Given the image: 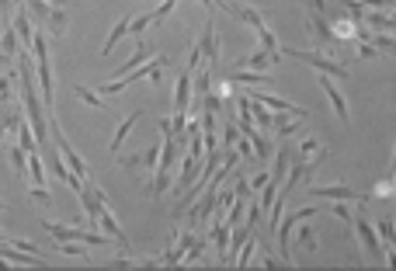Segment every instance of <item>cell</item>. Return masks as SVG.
<instances>
[{
    "label": "cell",
    "instance_id": "obj_1",
    "mask_svg": "<svg viewBox=\"0 0 396 271\" xmlns=\"http://www.w3.org/2000/svg\"><path fill=\"white\" fill-rule=\"evenodd\" d=\"M32 63H35V77H39V91L45 101V115H56V91H52V67H49V45L45 35L35 28L32 35Z\"/></svg>",
    "mask_w": 396,
    "mask_h": 271
},
{
    "label": "cell",
    "instance_id": "obj_2",
    "mask_svg": "<svg viewBox=\"0 0 396 271\" xmlns=\"http://www.w3.org/2000/svg\"><path fill=\"white\" fill-rule=\"evenodd\" d=\"M281 56L299 59V63H306V67H313V70H320V74H327V77H334V80L348 77V67L337 63V56H330V52H323V49H285V45H281Z\"/></svg>",
    "mask_w": 396,
    "mask_h": 271
},
{
    "label": "cell",
    "instance_id": "obj_3",
    "mask_svg": "<svg viewBox=\"0 0 396 271\" xmlns=\"http://www.w3.org/2000/svg\"><path fill=\"white\" fill-rule=\"evenodd\" d=\"M320 209L317 205H306V209H296V212H281V219H278V226H275V236H278V254H281V261L289 265L292 261V230L299 226V223H306V219H313Z\"/></svg>",
    "mask_w": 396,
    "mask_h": 271
},
{
    "label": "cell",
    "instance_id": "obj_4",
    "mask_svg": "<svg viewBox=\"0 0 396 271\" xmlns=\"http://www.w3.org/2000/svg\"><path fill=\"white\" fill-rule=\"evenodd\" d=\"M42 226L56 240H77V243H87V247H108V243H115L112 236H105L101 230H91V226H66V223H42Z\"/></svg>",
    "mask_w": 396,
    "mask_h": 271
},
{
    "label": "cell",
    "instance_id": "obj_5",
    "mask_svg": "<svg viewBox=\"0 0 396 271\" xmlns=\"http://www.w3.org/2000/svg\"><path fill=\"white\" fill-rule=\"evenodd\" d=\"M25 11L28 14H35L42 25H45V32L49 35H66V7H52V4H45V0H25Z\"/></svg>",
    "mask_w": 396,
    "mask_h": 271
},
{
    "label": "cell",
    "instance_id": "obj_6",
    "mask_svg": "<svg viewBox=\"0 0 396 271\" xmlns=\"http://www.w3.org/2000/svg\"><path fill=\"white\" fill-rule=\"evenodd\" d=\"M351 230H355V240H358V247H361V258L365 261H383V240H379L375 226L365 216L351 219Z\"/></svg>",
    "mask_w": 396,
    "mask_h": 271
},
{
    "label": "cell",
    "instance_id": "obj_7",
    "mask_svg": "<svg viewBox=\"0 0 396 271\" xmlns=\"http://www.w3.org/2000/svg\"><path fill=\"white\" fill-rule=\"evenodd\" d=\"M122 163V171H132V174H150V171H157V160H160V143L153 146H146V150H139V154H115Z\"/></svg>",
    "mask_w": 396,
    "mask_h": 271
},
{
    "label": "cell",
    "instance_id": "obj_8",
    "mask_svg": "<svg viewBox=\"0 0 396 271\" xmlns=\"http://www.w3.org/2000/svg\"><path fill=\"white\" fill-rule=\"evenodd\" d=\"M198 52H202V70H216V59H219V35H216V25H212V18H205V28H202V39L195 42Z\"/></svg>",
    "mask_w": 396,
    "mask_h": 271
},
{
    "label": "cell",
    "instance_id": "obj_9",
    "mask_svg": "<svg viewBox=\"0 0 396 271\" xmlns=\"http://www.w3.org/2000/svg\"><path fill=\"white\" fill-rule=\"evenodd\" d=\"M306 32H310V39H313L317 49L337 56V42H334V35H330V25H327L320 14H313V11H306Z\"/></svg>",
    "mask_w": 396,
    "mask_h": 271
},
{
    "label": "cell",
    "instance_id": "obj_10",
    "mask_svg": "<svg viewBox=\"0 0 396 271\" xmlns=\"http://www.w3.org/2000/svg\"><path fill=\"white\" fill-rule=\"evenodd\" d=\"M42 265L39 254H25V250H14L11 243L0 240V268H35Z\"/></svg>",
    "mask_w": 396,
    "mask_h": 271
},
{
    "label": "cell",
    "instance_id": "obj_11",
    "mask_svg": "<svg viewBox=\"0 0 396 271\" xmlns=\"http://www.w3.org/2000/svg\"><path fill=\"white\" fill-rule=\"evenodd\" d=\"M94 226L105 233V236H112L115 243H119L122 250L129 254V240H125V233H122V226H119V219L112 216V209L108 205H101V212H98V219H94Z\"/></svg>",
    "mask_w": 396,
    "mask_h": 271
},
{
    "label": "cell",
    "instance_id": "obj_12",
    "mask_svg": "<svg viewBox=\"0 0 396 271\" xmlns=\"http://www.w3.org/2000/svg\"><path fill=\"white\" fill-rule=\"evenodd\" d=\"M320 91H323V98L330 101V108H334V115L341 118V122H348V101H344V94L337 91V83H334V77H327V74H320Z\"/></svg>",
    "mask_w": 396,
    "mask_h": 271
},
{
    "label": "cell",
    "instance_id": "obj_13",
    "mask_svg": "<svg viewBox=\"0 0 396 271\" xmlns=\"http://www.w3.org/2000/svg\"><path fill=\"white\" fill-rule=\"evenodd\" d=\"M247 98L261 101L268 112H292V115H306V108H299V105H292V101H285V98H278V94H268V91H250Z\"/></svg>",
    "mask_w": 396,
    "mask_h": 271
},
{
    "label": "cell",
    "instance_id": "obj_14",
    "mask_svg": "<svg viewBox=\"0 0 396 271\" xmlns=\"http://www.w3.org/2000/svg\"><path fill=\"white\" fill-rule=\"evenodd\" d=\"M330 35H334V42L341 45V42L365 39L368 32H361V21H355V18H341V21H334V25H330Z\"/></svg>",
    "mask_w": 396,
    "mask_h": 271
},
{
    "label": "cell",
    "instance_id": "obj_15",
    "mask_svg": "<svg viewBox=\"0 0 396 271\" xmlns=\"http://www.w3.org/2000/svg\"><path fill=\"white\" fill-rule=\"evenodd\" d=\"M11 28H14V35L21 42V49H32V35H35V25H32V18H28V11H25V4L14 11V21H11Z\"/></svg>",
    "mask_w": 396,
    "mask_h": 271
},
{
    "label": "cell",
    "instance_id": "obj_16",
    "mask_svg": "<svg viewBox=\"0 0 396 271\" xmlns=\"http://www.w3.org/2000/svg\"><path fill=\"white\" fill-rule=\"evenodd\" d=\"M226 83H247V87L264 83V87H275V80L268 77V70H230L226 74Z\"/></svg>",
    "mask_w": 396,
    "mask_h": 271
},
{
    "label": "cell",
    "instance_id": "obj_17",
    "mask_svg": "<svg viewBox=\"0 0 396 271\" xmlns=\"http://www.w3.org/2000/svg\"><path fill=\"white\" fill-rule=\"evenodd\" d=\"M275 63H278V56H272L268 49H254L250 56L237 59L233 70H268V67H275Z\"/></svg>",
    "mask_w": 396,
    "mask_h": 271
},
{
    "label": "cell",
    "instance_id": "obj_18",
    "mask_svg": "<svg viewBox=\"0 0 396 271\" xmlns=\"http://www.w3.org/2000/svg\"><path fill=\"white\" fill-rule=\"evenodd\" d=\"M129 21H132V14H122L119 21L112 25V35H108V39H105V45H101V56H112V52H115V45L129 35Z\"/></svg>",
    "mask_w": 396,
    "mask_h": 271
},
{
    "label": "cell",
    "instance_id": "obj_19",
    "mask_svg": "<svg viewBox=\"0 0 396 271\" xmlns=\"http://www.w3.org/2000/svg\"><path fill=\"white\" fill-rule=\"evenodd\" d=\"M310 192L317 195V198H330V202H348V198H358L348 185H313Z\"/></svg>",
    "mask_w": 396,
    "mask_h": 271
},
{
    "label": "cell",
    "instance_id": "obj_20",
    "mask_svg": "<svg viewBox=\"0 0 396 271\" xmlns=\"http://www.w3.org/2000/svg\"><path fill=\"white\" fill-rule=\"evenodd\" d=\"M139 115H143V112H132V115H125L119 122V129H115V136H112V154H122V143L129 139V132H132V125L139 122Z\"/></svg>",
    "mask_w": 396,
    "mask_h": 271
},
{
    "label": "cell",
    "instance_id": "obj_21",
    "mask_svg": "<svg viewBox=\"0 0 396 271\" xmlns=\"http://www.w3.org/2000/svg\"><path fill=\"white\" fill-rule=\"evenodd\" d=\"M18 52H21V42L14 35V28H11V25L0 28V56H4V59H14Z\"/></svg>",
    "mask_w": 396,
    "mask_h": 271
},
{
    "label": "cell",
    "instance_id": "obj_22",
    "mask_svg": "<svg viewBox=\"0 0 396 271\" xmlns=\"http://www.w3.org/2000/svg\"><path fill=\"white\" fill-rule=\"evenodd\" d=\"M247 115H250V122H254L257 129H272V112H268L261 101L247 98Z\"/></svg>",
    "mask_w": 396,
    "mask_h": 271
},
{
    "label": "cell",
    "instance_id": "obj_23",
    "mask_svg": "<svg viewBox=\"0 0 396 271\" xmlns=\"http://www.w3.org/2000/svg\"><path fill=\"white\" fill-rule=\"evenodd\" d=\"M21 118V108L7 98V101H0V136L7 132V129H14V122Z\"/></svg>",
    "mask_w": 396,
    "mask_h": 271
},
{
    "label": "cell",
    "instance_id": "obj_24",
    "mask_svg": "<svg viewBox=\"0 0 396 271\" xmlns=\"http://www.w3.org/2000/svg\"><path fill=\"white\" fill-rule=\"evenodd\" d=\"M74 94H77V98L83 101V105L98 108V112H105V108H108V105H105V98H101V94H94L91 87H83V83H74Z\"/></svg>",
    "mask_w": 396,
    "mask_h": 271
},
{
    "label": "cell",
    "instance_id": "obj_25",
    "mask_svg": "<svg viewBox=\"0 0 396 271\" xmlns=\"http://www.w3.org/2000/svg\"><path fill=\"white\" fill-rule=\"evenodd\" d=\"M254 35H257V39H261V49H268V52H272V56H278V59H281V45H278L275 32H272V28H268V25H261V28H257V32H254Z\"/></svg>",
    "mask_w": 396,
    "mask_h": 271
},
{
    "label": "cell",
    "instance_id": "obj_26",
    "mask_svg": "<svg viewBox=\"0 0 396 271\" xmlns=\"http://www.w3.org/2000/svg\"><path fill=\"white\" fill-rule=\"evenodd\" d=\"M275 156V163H272V171H268V178H275L278 185L285 181V171H289V150H278V154H272Z\"/></svg>",
    "mask_w": 396,
    "mask_h": 271
},
{
    "label": "cell",
    "instance_id": "obj_27",
    "mask_svg": "<svg viewBox=\"0 0 396 271\" xmlns=\"http://www.w3.org/2000/svg\"><path fill=\"white\" fill-rule=\"evenodd\" d=\"M296 243L306 247V250H320V240L313 233V226H296Z\"/></svg>",
    "mask_w": 396,
    "mask_h": 271
},
{
    "label": "cell",
    "instance_id": "obj_28",
    "mask_svg": "<svg viewBox=\"0 0 396 271\" xmlns=\"http://www.w3.org/2000/svg\"><path fill=\"white\" fill-rule=\"evenodd\" d=\"M11 163H14V174H18V178H28V154H25L18 143L11 146Z\"/></svg>",
    "mask_w": 396,
    "mask_h": 271
},
{
    "label": "cell",
    "instance_id": "obj_29",
    "mask_svg": "<svg viewBox=\"0 0 396 271\" xmlns=\"http://www.w3.org/2000/svg\"><path fill=\"white\" fill-rule=\"evenodd\" d=\"M177 4H181V0H160V7L150 14V25H153V28H157V25H163V21L174 14V7H177Z\"/></svg>",
    "mask_w": 396,
    "mask_h": 271
},
{
    "label": "cell",
    "instance_id": "obj_30",
    "mask_svg": "<svg viewBox=\"0 0 396 271\" xmlns=\"http://www.w3.org/2000/svg\"><path fill=\"white\" fill-rule=\"evenodd\" d=\"M146 28H150V14H132V21H129V35L139 39V32H146Z\"/></svg>",
    "mask_w": 396,
    "mask_h": 271
},
{
    "label": "cell",
    "instance_id": "obj_31",
    "mask_svg": "<svg viewBox=\"0 0 396 271\" xmlns=\"http://www.w3.org/2000/svg\"><path fill=\"white\" fill-rule=\"evenodd\" d=\"M379 56V45L368 39H358V59H375Z\"/></svg>",
    "mask_w": 396,
    "mask_h": 271
},
{
    "label": "cell",
    "instance_id": "obj_32",
    "mask_svg": "<svg viewBox=\"0 0 396 271\" xmlns=\"http://www.w3.org/2000/svg\"><path fill=\"white\" fill-rule=\"evenodd\" d=\"M233 195H237V198H247V202L254 198V192H250V185H247V178H243L240 171H237V178H233Z\"/></svg>",
    "mask_w": 396,
    "mask_h": 271
},
{
    "label": "cell",
    "instance_id": "obj_33",
    "mask_svg": "<svg viewBox=\"0 0 396 271\" xmlns=\"http://www.w3.org/2000/svg\"><path fill=\"white\" fill-rule=\"evenodd\" d=\"M4 243H11L14 250H25V254H39V247H35L32 240H21V236H7Z\"/></svg>",
    "mask_w": 396,
    "mask_h": 271
},
{
    "label": "cell",
    "instance_id": "obj_34",
    "mask_svg": "<svg viewBox=\"0 0 396 271\" xmlns=\"http://www.w3.org/2000/svg\"><path fill=\"white\" fill-rule=\"evenodd\" d=\"M320 150V139L317 136H306L303 143H299V160H306V156H313Z\"/></svg>",
    "mask_w": 396,
    "mask_h": 271
},
{
    "label": "cell",
    "instance_id": "obj_35",
    "mask_svg": "<svg viewBox=\"0 0 396 271\" xmlns=\"http://www.w3.org/2000/svg\"><path fill=\"white\" fill-rule=\"evenodd\" d=\"M28 198H32V202H39V205H49V202H52L45 185H32V188H28Z\"/></svg>",
    "mask_w": 396,
    "mask_h": 271
},
{
    "label": "cell",
    "instance_id": "obj_36",
    "mask_svg": "<svg viewBox=\"0 0 396 271\" xmlns=\"http://www.w3.org/2000/svg\"><path fill=\"white\" fill-rule=\"evenodd\" d=\"M303 4H306V11H313V14H320V11H323V4H327V0H303Z\"/></svg>",
    "mask_w": 396,
    "mask_h": 271
},
{
    "label": "cell",
    "instance_id": "obj_37",
    "mask_svg": "<svg viewBox=\"0 0 396 271\" xmlns=\"http://www.w3.org/2000/svg\"><path fill=\"white\" fill-rule=\"evenodd\" d=\"M45 4H52V7H70V0H45Z\"/></svg>",
    "mask_w": 396,
    "mask_h": 271
},
{
    "label": "cell",
    "instance_id": "obj_38",
    "mask_svg": "<svg viewBox=\"0 0 396 271\" xmlns=\"http://www.w3.org/2000/svg\"><path fill=\"white\" fill-rule=\"evenodd\" d=\"M396 171V146H393V160H390V171H386V174H393Z\"/></svg>",
    "mask_w": 396,
    "mask_h": 271
},
{
    "label": "cell",
    "instance_id": "obj_39",
    "mask_svg": "<svg viewBox=\"0 0 396 271\" xmlns=\"http://www.w3.org/2000/svg\"><path fill=\"white\" fill-rule=\"evenodd\" d=\"M393 198H396V171H393Z\"/></svg>",
    "mask_w": 396,
    "mask_h": 271
},
{
    "label": "cell",
    "instance_id": "obj_40",
    "mask_svg": "<svg viewBox=\"0 0 396 271\" xmlns=\"http://www.w3.org/2000/svg\"><path fill=\"white\" fill-rule=\"evenodd\" d=\"M4 209H7V202H0V212H4Z\"/></svg>",
    "mask_w": 396,
    "mask_h": 271
},
{
    "label": "cell",
    "instance_id": "obj_41",
    "mask_svg": "<svg viewBox=\"0 0 396 271\" xmlns=\"http://www.w3.org/2000/svg\"><path fill=\"white\" fill-rule=\"evenodd\" d=\"M327 4H344V0H327Z\"/></svg>",
    "mask_w": 396,
    "mask_h": 271
}]
</instances>
